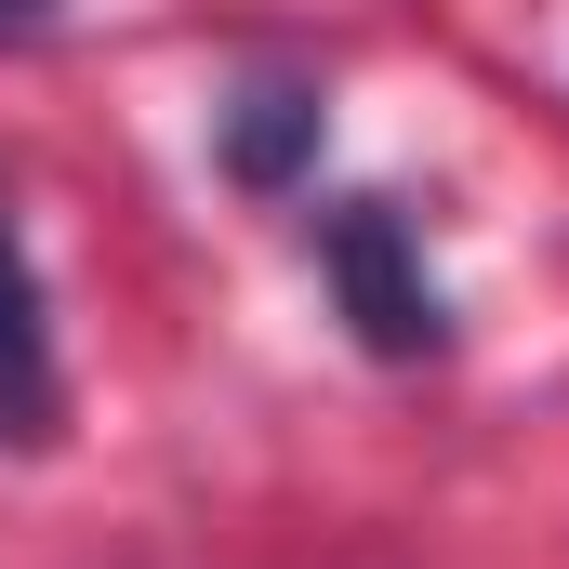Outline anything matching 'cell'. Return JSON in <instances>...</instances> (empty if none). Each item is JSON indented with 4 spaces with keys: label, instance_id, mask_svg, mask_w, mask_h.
Here are the masks:
<instances>
[{
    "label": "cell",
    "instance_id": "6da1fadb",
    "mask_svg": "<svg viewBox=\"0 0 569 569\" xmlns=\"http://www.w3.org/2000/svg\"><path fill=\"white\" fill-rule=\"evenodd\" d=\"M318 266H331V291H345V318H358L371 358H425V345H450V305H437L425 252H411V226H398L385 199L318 212Z\"/></svg>",
    "mask_w": 569,
    "mask_h": 569
},
{
    "label": "cell",
    "instance_id": "7a4b0ae2",
    "mask_svg": "<svg viewBox=\"0 0 569 569\" xmlns=\"http://www.w3.org/2000/svg\"><path fill=\"white\" fill-rule=\"evenodd\" d=\"M67 411V371H53V291L27 266V226L0 199V437H53Z\"/></svg>",
    "mask_w": 569,
    "mask_h": 569
},
{
    "label": "cell",
    "instance_id": "3957f363",
    "mask_svg": "<svg viewBox=\"0 0 569 569\" xmlns=\"http://www.w3.org/2000/svg\"><path fill=\"white\" fill-rule=\"evenodd\" d=\"M305 146H318V93H291V80L239 93V120H226V159H239V186H279Z\"/></svg>",
    "mask_w": 569,
    "mask_h": 569
},
{
    "label": "cell",
    "instance_id": "277c9868",
    "mask_svg": "<svg viewBox=\"0 0 569 569\" xmlns=\"http://www.w3.org/2000/svg\"><path fill=\"white\" fill-rule=\"evenodd\" d=\"M67 27V0H0V53H27V40H53Z\"/></svg>",
    "mask_w": 569,
    "mask_h": 569
}]
</instances>
